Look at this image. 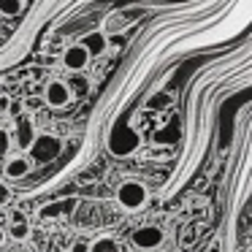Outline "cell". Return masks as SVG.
Instances as JSON below:
<instances>
[{"label": "cell", "mask_w": 252, "mask_h": 252, "mask_svg": "<svg viewBox=\"0 0 252 252\" xmlns=\"http://www.w3.org/2000/svg\"><path fill=\"white\" fill-rule=\"evenodd\" d=\"M247 252H252V250H247Z\"/></svg>", "instance_id": "cell-18"}, {"label": "cell", "mask_w": 252, "mask_h": 252, "mask_svg": "<svg viewBox=\"0 0 252 252\" xmlns=\"http://www.w3.org/2000/svg\"><path fill=\"white\" fill-rule=\"evenodd\" d=\"M149 201V190L144 182L138 179H125L117 187V203H120L125 212H141Z\"/></svg>", "instance_id": "cell-1"}, {"label": "cell", "mask_w": 252, "mask_h": 252, "mask_svg": "<svg viewBox=\"0 0 252 252\" xmlns=\"http://www.w3.org/2000/svg\"><path fill=\"white\" fill-rule=\"evenodd\" d=\"M82 44L87 46V52H90L93 57H100L106 49H109V41H106V33H103V30H93V33H87Z\"/></svg>", "instance_id": "cell-8"}, {"label": "cell", "mask_w": 252, "mask_h": 252, "mask_svg": "<svg viewBox=\"0 0 252 252\" xmlns=\"http://www.w3.org/2000/svg\"><path fill=\"white\" fill-rule=\"evenodd\" d=\"M3 241H6V230L0 228V244H3Z\"/></svg>", "instance_id": "cell-17"}, {"label": "cell", "mask_w": 252, "mask_h": 252, "mask_svg": "<svg viewBox=\"0 0 252 252\" xmlns=\"http://www.w3.org/2000/svg\"><path fill=\"white\" fill-rule=\"evenodd\" d=\"M165 241V230L160 225H141L130 233V244L138 247V250H158L160 244Z\"/></svg>", "instance_id": "cell-3"}, {"label": "cell", "mask_w": 252, "mask_h": 252, "mask_svg": "<svg viewBox=\"0 0 252 252\" xmlns=\"http://www.w3.org/2000/svg\"><path fill=\"white\" fill-rule=\"evenodd\" d=\"M44 100L52 106V109H65L73 100V90L68 82H60V79H52L44 87Z\"/></svg>", "instance_id": "cell-4"}, {"label": "cell", "mask_w": 252, "mask_h": 252, "mask_svg": "<svg viewBox=\"0 0 252 252\" xmlns=\"http://www.w3.org/2000/svg\"><path fill=\"white\" fill-rule=\"evenodd\" d=\"M68 252H90V244H84V241H76V244H73Z\"/></svg>", "instance_id": "cell-14"}, {"label": "cell", "mask_w": 252, "mask_h": 252, "mask_svg": "<svg viewBox=\"0 0 252 252\" xmlns=\"http://www.w3.org/2000/svg\"><path fill=\"white\" fill-rule=\"evenodd\" d=\"M71 87H76V90H84V87H87V82H82V79H76V82H73Z\"/></svg>", "instance_id": "cell-16"}, {"label": "cell", "mask_w": 252, "mask_h": 252, "mask_svg": "<svg viewBox=\"0 0 252 252\" xmlns=\"http://www.w3.org/2000/svg\"><path fill=\"white\" fill-rule=\"evenodd\" d=\"M60 152H63V141H60V136H52V133H38L35 144L30 147L33 163H49V160H55Z\"/></svg>", "instance_id": "cell-2"}, {"label": "cell", "mask_w": 252, "mask_h": 252, "mask_svg": "<svg viewBox=\"0 0 252 252\" xmlns=\"http://www.w3.org/2000/svg\"><path fill=\"white\" fill-rule=\"evenodd\" d=\"M8 236L14 241H28L30 239V225L22 220V214H14V222L8 225Z\"/></svg>", "instance_id": "cell-9"}, {"label": "cell", "mask_w": 252, "mask_h": 252, "mask_svg": "<svg viewBox=\"0 0 252 252\" xmlns=\"http://www.w3.org/2000/svg\"><path fill=\"white\" fill-rule=\"evenodd\" d=\"M73 206V201H55V203H46V206H41V217L49 220V217H60L63 212H68V209Z\"/></svg>", "instance_id": "cell-10"}, {"label": "cell", "mask_w": 252, "mask_h": 252, "mask_svg": "<svg viewBox=\"0 0 252 252\" xmlns=\"http://www.w3.org/2000/svg\"><path fill=\"white\" fill-rule=\"evenodd\" d=\"M90 60H93V55L87 52L84 44H71L65 52H63V65H65L68 71H73V73L84 71V68L90 65Z\"/></svg>", "instance_id": "cell-5"}, {"label": "cell", "mask_w": 252, "mask_h": 252, "mask_svg": "<svg viewBox=\"0 0 252 252\" xmlns=\"http://www.w3.org/2000/svg\"><path fill=\"white\" fill-rule=\"evenodd\" d=\"M30 168H33V158L19 152V155H11V158L6 160L3 174H6V179H25V176L30 174Z\"/></svg>", "instance_id": "cell-7"}, {"label": "cell", "mask_w": 252, "mask_h": 252, "mask_svg": "<svg viewBox=\"0 0 252 252\" xmlns=\"http://www.w3.org/2000/svg\"><path fill=\"white\" fill-rule=\"evenodd\" d=\"M8 198H11V190H8V185H0V203H8Z\"/></svg>", "instance_id": "cell-13"}, {"label": "cell", "mask_w": 252, "mask_h": 252, "mask_svg": "<svg viewBox=\"0 0 252 252\" xmlns=\"http://www.w3.org/2000/svg\"><path fill=\"white\" fill-rule=\"evenodd\" d=\"M25 0H0V14L3 17H17L19 11H22Z\"/></svg>", "instance_id": "cell-12"}, {"label": "cell", "mask_w": 252, "mask_h": 252, "mask_svg": "<svg viewBox=\"0 0 252 252\" xmlns=\"http://www.w3.org/2000/svg\"><path fill=\"white\" fill-rule=\"evenodd\" d=\"M90 252H120V244H117L111 236H100L90 244Z\"/></svg>", "instance_id": "cell-11"}, {"label": "cell", "mask_w": 252, "mask_h": 252, "mask_svg": "<svg viewBox=\"0 0 252 252\" xmlns=\"http://www.w3.org/2000/svg\"><path fill=\"white\" fill-rule=\"evenodd\" d=\"M35 138H38V133H35V127H33V120H30V117H22V120H17L14 144H17L19 152H30V147L35 144Z\"/></svg>", "instance_id": "cell-6"}, {"label": "cell", "mask_w": 252, "mask_h": 252, "mask_svg": "<svg viewBox=\"0 0 252 252\" xmlns=\"http://www.w3.org/2000/svg\"><path fill=\"white\" fill-rule=\"evenodd\" d=\"M203 252H222V244H220V241L214 239V241H212V244H209V247H206V250H203Z\"/></svg>", "instance_id": "cell-15"}]
</instances>
